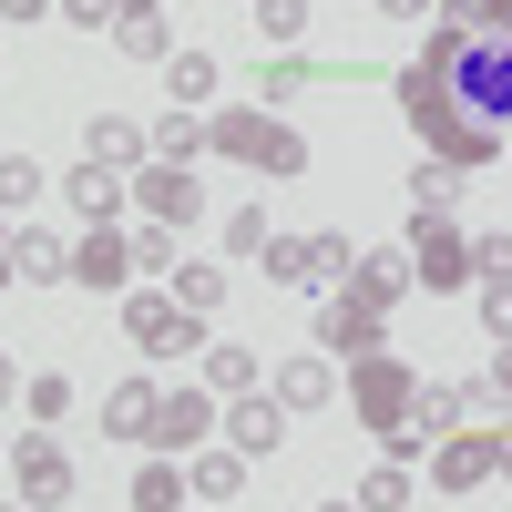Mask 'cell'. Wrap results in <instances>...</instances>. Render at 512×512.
<instances>
[{"mask_svg": "<svg viewBox=\"0 0 512 512\" xmlns=\"http://www.w3.org/2000/svg\"><path fill=\"white\" fill-rule=\"evenodd\" d=\"M410 390H420L410 359H390V349H379V359H349V420L379 441V461H410V472H420V461H431V441L410 431Z\"/></svg>", "mask_w": 512, "mask_h": 512, "instance_id": "obj_1", "label": "cell"}, {"mask_svg": "<svg viewBox=\"0 0 512 512\" xmlns=\"http://www.w3.org/2000/svg\"><path fill=\"white\" fill-rule=\"evenodd\" d=\"M205 134H216L226 164H246V175H267V185H297V175H308V134H297V123H277L267 103H226V113H205Z\"/></svg>", "mask_w": 512, "mask_h": 512, "instance_id": "obj_2", "label": "cell"}, {"mask_svg": "<svg viewBox=\"0 0 512 512\" xmlns=\"http://www.w3.org/2000/svg\"><path fill=\"white\" fill-rule=\"evenodd\" d=\"M349 226H318V236H267V256H256V267H267V287H297V297H328L338 277H349Z\"/></svg>", "mask_w": 512, "mask_h": 512, "instance_id": "obj_3", "label": "cell"}, {"mask_svg": "<svg viewBox=\"0 0 512 512\" xmlns=\"http://www.w3.org/2000/svg\"><path fill=\"white\" fill-rule=\"evenodd\" d=\"M216 431H226V400L205 390V379H175V390H154V431H144V451H164V461H195Z\"/></svg>", "mask_w": 512, "mask_h": 512, "instance_id": "obj_4", "label": "cell"}, {"mask_svg": "<svg viewBox=\"0 0 512 512\" xmlns=\"http://www.w3.org/2000/svg\"><path fill=\"white\" fill-rule=\"evenodd\" d=\"M400 246H410V277L431 287V297H461V287L482 277V267H472V236H461L451 216H420V205H410V236H400Z\"/></svg>", "mask_w": 512, "mask_h": 512, "instance_id": "obj_5", "label": "cell"}, {"mask_svg": "<svg viewBox=\"0 0 512 512\" xmlns=\"http://www.w3.org/2000/svg\"><path fill=\"white\" fill-rule=\"evenodd\" d=\"M502 482V420H461L451 441H431V492L461 502V492H482Z\"/></svg>", "mask_w": 512, "mask_h": 512, "instance_id": "obj_6", "label": "cell"}, {"mask_svg": "<svg viewBox=\"0 0 512 512\" xmlns=\"http://www.w3.org/2000/svg\"><path fill=\"white\" fill-rule=\"evenodd\" d=\"M123 338L144 359H185V349H205V318H185L164 287H123Z\"/></svg>", "mask_w": 512, "mask_h": 512, "instance_id": "obj_7", "label": "cell"}, {"mask_svg": "<svg viewBox=\"0 0 512 512\" xmlns=\"http://www.w3.org/2000/svg\"><path fill=\"white\" fill-rule=\"evenodd\" d=\"M11 492H21L31 512H62V502H72V451H62L52 431H41V420L11 441Z\"/></svg>", "mask_w": 512, "mask_h": 512, "instance_id": "obj_8", "label": "cell"}, {"mask_svg": "<svg viewBox=\"0 0 512 512\" xmlns=\"http://www.w3.org/2000/svg\"><path fill=\"white\" fill-rule=\"evenodd\" d=\"M318 349H328V359H379V349H390V318L359 308L349 287H328V297H318Z\"/></svg>", "mask_w": 512, "mask_h": 512, "instance_id": "obj_9", "label": "cell"}, {"mask_svg": "<svg viewBox=\"0 0 512 512\" xmlns=\"http://www.w3.org/2000/svg\"><path fill=\"white\" fill-rule=\"evenodd\" d=\"M134 216H154V226H195V216H205L195 164H134Z\"/></svg>", "mask_w": 512, "mask_h": 512, "instance_id": "obj_10", "label": "cell"}, {"mask_svg": "<svg viewBox=\"0 0 512 512\" xmlns=\"http://www.w3.org/2000/svg\"><path fill=\"white\" fill-rule=\"evenodd\" d=\"M72 287L123 297V287H134V236H123V226H82L72 236Z\"/></svg>", "mask_w": 512, "mask_h": 512, "instance_id": "obj_11", "label": "cell"}, {"mask_svg": "<svg viewBox=\"0 0 512 512\" xmlns=\"http://www.w3.org/2000/svg\"><path fill=\"white\" fill-rule=\"evenodd\" d=\"M338 287H349L359 308H379V318H390L400 297L420 287V277H410V246H359V256H349V277H338Z\"/></svg>", "mask_w": 512, "mask_h": 512, "instance_id": "obj_12", "label": "cell"}, {"mask_svg": "<svg viewBox=\"0 0 512 512\" xmlns=\"http://www.w3.org/2000/svg\"><path fill=\"white\" fill-rule=\"evenodd\" d=\"M267 390H277V410H287V420H308V410H328V400H338V359H328V349H297V359H277V369H267Z\"/></svg>", "mask_w": 512, "mask_h": 512, "instance_id": "obj_13", "label": "cell"}, {"mask_svg": "<svg viewBox=\"0 0 512 512\" xmlns=\"http://www.w3.org/2000/svg\"><path fill=\"white\" fill-rule=\"evenodd\" d=\"M62 205H72L82 226H123V205H134V175H113V164H93V154H82L72 175H62Z\"/></svg>", "mask_w": 512, "mask_h": 512, "instance_id": "obj_14", "label": "cell"}, {"mask_svg": "<svg viewBox=\"0 0 512 512\" xmlns=\"http://www.w3.org/2000/svg\"><path fill=\"white\" fill-rule=\"evenodd\" d=\"M277 441H287V410H277V390H246V400H226V451L267 461Z\"/></svg>", "mask_w": 512, "mask_h": 512, "instance_id": "obj_15", "label": "cell"}, {"mask_svg": "<svg viewBox=\"0 0 512 512\" xmlns=\"http://www.w3.org/2000/svg\"><path fill=\"white\" fill-rule=\"evenodd\" d=\"M11 267H21V287H72V236H52V226H11Z\"/></svg>", "mask_w": 512, "mask_h": 512, "instance_id": "obj_16", "label": "cell"}, {"mask_svg": "<svg viewBox=\"0 0 512 512\" xmlns=\"http://www.w3.org/2000/svg\"><path fill=\"white\" fill-rule=\"evenodd\" d=\"M205 390H216V400H246V390H267V359H256L246 349V338H205Z\"/></svg>", "mask_w": 512, "mask_h": 512, "instance_id": "obj_17", "label": "cell"}, {"mask_svg": "<svg viewBox=\"0 0 512 512\" xmlns=\"http://www.w3.org/2000/svg\"><path fill=\"white\" fill-rule=\"evenodd\" d=\"M82 154L113 164V175H134V164H154V134H144V123H123V113H93V123H82Z\"/></svg>", "mask_w": 512, "mask_h": 512, "instance_id": "obj_18", "label": "cell"}, {"mask_svg": "<svg viewBox=\"0 0 512 512\" xmlns=\"http://www.w3.org/2000/svg\"><path fill=\"white\" fill-rule=\"evenodd\" d=\"M461 420H472V390H461V379H420L410 390V431L420 441H451Z\"/></svg>", "mask_w": 512, "mask_h": 512, "instance_id": "obj_19", "label": "cell"}, {"mask_svg": "<svg viewBox=\"0 0 512 512\" xmlns=\"http://www.w3.org/2000/svg\"><path fill=\"white\" fill-rule=\"evenodd\" d=\"M164 297H175L185 318H216L226 308V256H185V267L164 277Z\"/></svg>", "mask_w": 512, "mask_h": 512, "instance_id": "obj_20", "label": "cell"}, {"mask_svg": "<svg viewBox=\"0 0 512 512\" xmlns=\"http://www.w3.org/2000/svg\"><path fill=\"white\" fill-rule=\"evenodd\" d=\"M308 82H359L349 62H318V52H277V62H256V93H308Z\"/></svg>", "mask_w": 512, "mask_h": 512, "instance_id": "obj_21", "label": "cell"}, {"mask_svg": "<svg viewBox=\"0 0 512 512\" xmlns=\"http://www.w3.org/2000/svg\"><path fill=\"white\" fill-rule=\"evenodd\" d=\"M185 492H195V502H236V492H246V451H226V441H205V451L185 461Z\"/></svg>", "mask_w": 512, "mask_h": 512, "instance_id": "obj_22", "label": "cell"}, {"mask_svg": "<svg viewBox=\"0 0 512 512\" xmlns=\"http://www.w3.org/2000/svg\"><path fill=\"white\" fill-rule=\"evenodd\" d=\"M246 21L267 52H308V21H318V0H246Z\"/></svg>", "mask_w": 512, "mask_h": 512, "instance_id": "obj_23", "label": "cell"}, {"mask_svg": "<svg viewBox=\"0 0 512 512\" xmlns=\"http://www.w3.org/2000/svg\"><path fill=\"white\" fill-rule=\"evenodd\" d=\"M144 134H154V164H195V154H216V134H205V113H185V103H175V113H154Z\"/></svg>", "mask_w": 512, "mask_h": 512, "instance_id": "obj_24", "label": "cell"}, {"mask_svg": "<svg viewBox=\"0 0 512 512\" xmlns=\"http://www.w3.org/2000/svg\"><path fill=\"white\" fill-rule=\"evenodd\" d=\"M154 431V379H123V390H103V441H144Z\"/></svg>", "mask_w": 512, "mask_h": 512, "instance_id": "obj_25", "label": "cell"}, {"mask_svg": "<svg viewBox=\"0 0 512 512\" xmlns=\"http://www.w3.org/2000/svg\"><path fill=\"white\" fill-rule=\"evenodd\" d=\"M216 82H226V62H216V52H175V62H164V93H175L185 113L216 103Z\"/></svg>", "mask_w": 512, "mask_h": 512, "instance_id": "obj_26", "label": "cell"}, {"mask_svg": "<svg viewBox=\"0 0 512 512\" xmlns=\"http://www.w3.org/2000/svg\"><path fill=\"white\" fill-rule=\"evenodd\" d=\"M113 52H123V62H175V21H164V11L113 21Z\"/></svg>", "mask_w": 512, "mask_h": 512, "instance_id": "obj_27", "label": "cell"}, {"mask_svg": "<svg viewBox=\"0 0 512 512\" xmlns=\"http://www.w3.org/2000/svg\"><path fill=\"white\" fill-rule=\"evenodd\" d=\"M123 502H134V512H185V461H144V472H134V492H123Z\"/></svg>", "mask_w": 512, "mask_h": 512, "instance_id": "obj_28", "label": "cell"}, {"mask_svg": "<svg viewBox=\"0 0 512 512\" xmlns=\"http://www.w3.org/2000/svg\"><path fill=\"white\" fill-rule=\"evenodd\" d=\"M461 185H472V175H461V164L420 154V175H410V205H420V216H451V205H461Z\"/></svg>", "mask_w": 512, "mask_h": 512, "instance_id": "obj_29", "label": "cell"}, {"mask_svg": "<svg viewBox=\"0 0 512 512\" xmlns=\"http://www.w3.org/2000/svg\"><path fill=\"white\" fill-rule=\"evenodd\" d=\"M175 267H185V226H154L144 216L134 226V277H175Z\"/></svg>", "mask_w": 512, "mask_h": 512, "instance_id": "obj_30", "label": "cell"}, {"mask_svg": "<svg viewBox=\"0 0 512 512\" xmlns=\"http://www.w3.org/2000/svg\"><path fill=\"white\" fill-rule=\"evenodd\" d=\"M420 502V472H410V461H379V472L359 482V512H410Z\"/></svg>", "mask_w": 512, "mask_h": 512, "instance_id": "obj_31", "label": "cell"}, {"mask_svg": "<svg viewBox=\"0 0 512 512\" xmlns=\"http://www.w3.org/2000/svg\"><path fill=\"white\" fill-rule=\"evenodd\" d=\"M41 185H52V175H41L31 154H0V216H11V226H21L31 205H41Z\"/></svg>", "mask_w": 512, "mask_h": 512, "instance_id": "obj_32", "label": "cell"}, {"mask_svg": "<svg viewBox=\"0 0 512 512\" xmlns=\"http://www.w3.org/2000/svg\"><path fill=\"white\" fill-rule=\"evenodd\" d=\"M21 410L41 420V431H52V420H72V379H62V369H41L31 390H21Z\"/></svg>", "mask_w": 512, "mask_h": 512, "instance_id": "obj_33", "label": "cell"}, {"mask_svg": "<svg viewBox=\"0 0 512 512\" xmlns=\"http://www.w3.org/2000/svg\"><path fill=\"white\" fill-rule=\"evenodd\" d=\"M267 205H236V216H226V256H267Z\"/></svg>", "mask_w": 512, "mask_h": 512, "instance_id": "obj_34", "label": "cell"}, {"mask_svg": "<svg viewBox=\"0 0 512 512\" xmlns=\"http://www.w3.org/2000/svg\"><path fill=\"white\" fill-rule=\"evenodd\" d=\"M472 308H482L492 338H512V277H472Z\"/></svg>", "mask_w": 512, "mask_h": 512, "instance_id": "obj_35", "label": "cell"}, {"mask_svg": "<svg viewBox=\"0 0 512 512\" xmlns=\"http://www.w3.org/2000/svg\"><path fill=\"white\" fill-rule=\"evenodd\" d=\"M472 267H482V277H512V226H492V236H472Z\"/></svg>", "mask_w": 512, "mask_h": 512, "instance_id": "obj_36", "label": "cell"}, {"mask_svg": "<svg viewBox=\"0 0 512 512\" xmlns=\"http://www.w3.org/2000/svg\"><path fill=\"white\" fill-rule=\"evenodd\" d=\"M52 21H72V31H113L123 11H113V0H62V11H52Z\"/></svg>", "mask_w": 512, "mask_h": 512, "instance_id": "obj_37", "label": "cell"}, {"mask_svg": "<svg viewBox=\"0 0 512 512\" xmlns=\"http://www.w3.org/2000/svg\"><path fill=\"white\" fill-rule=\"evenodd\" d=\"M62 0H0V21H52Z\"/></svg>", "mask_w": 512, "mask_h": 512, "instance_id": "obj_38", "label": "cell"}, {"mask_svg": "<svg viewBox=\"0 0 512 512\" xmlns=\"http://www.w3.org/2000/svg\"><path fill=\"white\" fill-rule=\"evenodd\" d=\"M379 11H390V21H431V0H379Z\"/></svg>", "mask_w": 512, "mask_h": 512, "instance_id": "obj_39", "label": "cell"}, {"mask_svg": "<svg viewBox=\"0 0 512 512\" xmlns=\"http://www.w3.org/2000/svg\"><path fill=\"white\" fill-rule=\"evenodd\" d=\"M0 287H21V267H11V216H0Z\"/></svg>", "mask_w": 512, "mask_h": 512, "instance_id": "obj_40", "label": "cell"}, {"mask_svg": "<svg viewBox=\"0 0 512 512\" xmlns=\"http://www.w3.org/2000/svg\"><path fill=\"white\" fill-rule=\"evenodd\" d=\"M482 31H512V0H482Z\"/></svg>", "mask_w": 512, "mask_h": 512, "instance_id": "obj_41", "label": "cell"}, {"mask_svg": "<svg viewBox=\"0 0 512 512\" xmlns=\"http://www.w3.org/2000/svg\"><path fill=\"white\" fill-rule=\"evenodd\" d=\"M11 400H21V369H11V359H0V410H11Z\"/></svg>", "mask_w": 512, "mask_h": 512, "instance_id": "obj_42", "label": "cell"}, {"mask_svg": "<svg viewBox=\"0 0 512 512\" xmlns=\"http://www.w3.org/2000/svg\"><path fill=\"white\" fill-rule=\"evenodd\" d=\"M113 11H123V21H134V11H164V0H113Z\"/></svg>", "mask_w": 512, "mask_h": 512, "instance_id": "obj_43", "label": "cell"}, {"mask_svg": "<svg viewBox=\"0 0 512 512\" xmlns=\"http://www.w3.org/2000/svg\"><path fill=\"white\" fill-rule=\"evenodd\" d=\"M502 482H512V420H502Z\"/></svg>", "mask_w": 512, "mask_h": 512, "instance_id": "obj_44", "label": "cell"}, {"mask_svg": "<svg viewBox=\"0 0 512 512\" xmlns=\"http://www.w3.org/2000/svg\"><path fill=\"white\" fill-rule=\"evenodd\" d=\"M318 512H359V502H318Z\"/></svg>", "mask_w": 512, "mask_h": 512, "instance_id": "obj_45", "label": "cell"}, {"mask_svg": "<svg viewBox=\"0 0 512 512\" xmlns=\"http://www.w3.org/2000/svg\"><path fill=\"white\" fill-rule=\"evenodd\" d=\"M0 512H31V502H0Z\"/></svg>", "mask_w": 512, "mask_h": 512, "instance_id": "obj_46", "label": "cell"}]
</instances>
